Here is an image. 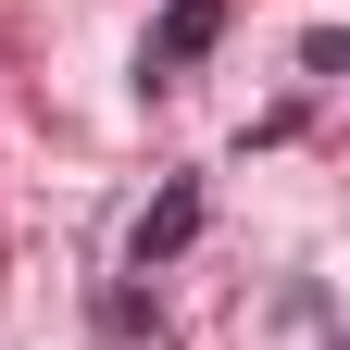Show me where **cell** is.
Here are the masks:
<instances>
[{
  "mask_svg": "<svg viewBox=\"0 0 350 350\" xmlns=\"http://www.w3.org/2000/svg\"><path fill=\"white\" fill-rule=\"evenodd\" d=\"M213 38H226V0H175V13L150 25V75H188Z\"/></svg>",
  "mask_w": 350,
  "mask_h": 350,
  "instance_id": "6da1fadb",
  "label": "cell"
},
{
  "mask_svg": "<svg viewBox=\"0 0 350 350\" xmlns=\"http://www.w3.org/2000/svg\"><path fill=\"white\" fill-rule=\"evenodd\" d=\"M188 238H200V188H163V200L138 213V238H125V262H138V275H150V262H175Z\"/></svg>",
  "mask_w": 350,
  "mask_h": 350,
  "instance_id": "7a4b0ae2",
  "label": "cell"
}]
</instances>
